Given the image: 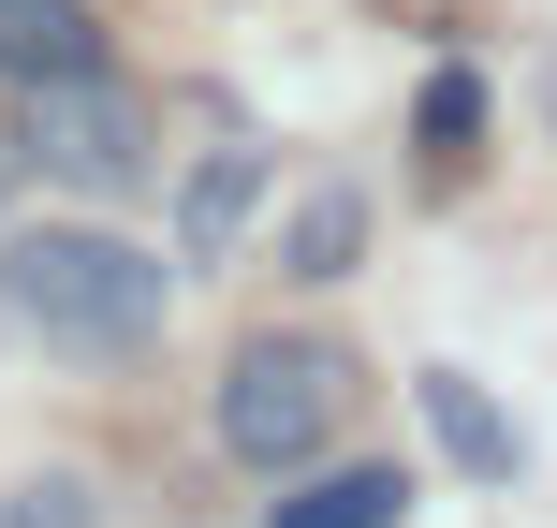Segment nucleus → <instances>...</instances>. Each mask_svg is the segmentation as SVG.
Listing matches in <instances>:
<instances>
[{
  "label": "nucleus",
  "instance_id": "obj_1",
  "mask_svg": "<svg viewBox=\"0 0 557 528\" xmlns=\"http://www.w3.org/2000/svg\"><path fill=\"white\" fill-rule=\"evenodd\" d=\"M0 308L74 367H133L176 323V265L103 235V221H45V235H0Z\"/></svg>",
  "mask_w": 557,
  "mask_h": 528
},
{
  "label": "nucleus",
  "instance_id": "obj_2",
  "mask_svg": "<svg viewBox=\"0 0 557 528\" xmlns=\"http://www.w3.org/2000/svg\"><path fill=\"white\" fill-rule=\"evenodd\" d=\"M337 412H352V353L308 323H264L221 353V382H206V441L235 455V470H308V455L337 441Z\"/></svg>",
  "mask_w": 557,
  "mask_h": 528
},
{
  "label": "nucleus",
  "instance_id": "obj_3",
  "mask_svg": "<svg viewBox=\"0 0 557 528\" xmlns=\"http://www.w3.org/2000/svg\"><path fill=\"white\" fill-rule=\"evenodd\" d=\"M15 147L59 176V192H133V176L162 162V147H147V103L103 74V59H88V74H45V88H29Z\"/></svg>",
  "mask_w": 557,
  "mask_h": 528
},
{
  "label": "nucleus",
  "instance_id": "obj_4",
  "mask_svg": "<svg viewBox=\"0 0 557 528\" xmlns=\"http://www.w3.org/2000/svg\"><path fill=\"white\" fill-rule=\"evenodd\" d=\"M425 441H441L470 484H513V470H529V426H513L470 367H425Z\"/></svg>",
  "mask_w": 557,
  "mask_h": 528
},
{
  "label": "nucleus",
  "instance_id": "obj_5",
  "mask_svg": "<svg viewBox=\"0 0 557 528\" xmlns=\"http://www.w3.org/2000/svg\"><path fill=\"white\" fill-rule=\"evenodd\" d=\"M103 59V15L88 0H0V74L45 88V74H88Z\"/></svg>",
  "mask_w": 557,
  "mask_h": 528
},
{
  "label": "nucleus",
  "instance_id": "obj_6",
  "mask_svg": "<svg viewBox=\"0 0 557 528\" xmlns=\"http://www.w3.org/2000/svg\"><path fill=\"white\" fill-rule=\"evenodd\" d=\"M250 206H264V147H221V162H191V192H176V250H191V265H221L235 235H250Z\"/></svg>",
  "mask_w": 557,
  "mask_h": 528
},
{
  "label": "nucleus",
  "instance_id": "obj_7",
  "mask_svg": "<svg viewBox=\"0 0 557 528\" xmlns=\"http://www.w3.org/2000/svg\"><path fill=\"white\" fill-rule=\"evenodd\" d=\"M396 514H411V470H367L352 455V470H308L264 528H396Z\"/></svg>",
  "mask_w": 557,
  "mask_h": 528
},
{
  "label": "nucleus",
  "instance_id": "obj_8",
  "mask_svg": "<svg viewBox=\"0 0 557 528\" xmlns=\"http://www.w3.org/2000/svg\"><path fill=\"white\" fill-rule=\"evenodd\" d=\"M352 250H367V192L337 176V192H308V206H294V235H278V279H308V294H323V279H352Z\"/></svg>",
  "mask_w": 557,
  "mask_h": 528
},
{
  "label": "nucleus",
  "instance_id": "obj_9",
  "mask_svg": "<svg viewBox=\"0 0 557 528\" xmlns=\"http://www.w3.org/2000/svg\"><path fill=\"white\" fill-rule=\"evenodd\" d=\"M411 147H425V176H455L484 147V74L470 59H441V74H425V103H411Z\"/></svg>",
  "mask_w": 557,
  "mask_h": 528
},
{
  "label": "nucleus",
  "instance_id": "obj_10",
  "mask_svg": "<svg viewBox=\"0 0 557 528\" xmlns=\"http://www.w3.org/2000/svg\"><path fill=\"white\" fill-rule=\"evenodd\" d=\"M0 528H103V484L88 470H29V484H0Z\"/></svg>",
  "mask_w": 557,
  "mask_h": 528
},
{
  "label": "nucleus",
  "instance_id": "obj_11",
  "mask_svg": "<svg viewBox=\"0 0 557 528\" xmlns=\"http://www.w3.org/2000/svg\"><path fill=\"white\" fill-rule=\"evenodd\" d=\"M15 162H29V147H0V206H15Z\"/></svg>",
  "mask_w": 557,
  "mask_h": 528
}]
</instances>
